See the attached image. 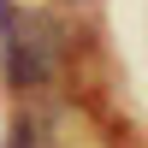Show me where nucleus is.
I'll return each mask as SVG.
<instances>
[{
	"label": "nucleus",
	"mask_w": 148,
	"mask_h": 148,
	"mask_svg": "<svg viewBox=\"0 0 148 148\" xmlns=\"http://www.w3.org/2000/svg\"><path fill=\"white\" fill-rule=\"evenodd\" d=\"M65 65V36L47 12L0 0V71L12 89H47Z\"/></svg>",
	"instance_id": "obj_1"
},
{
	"label": "nucleus",
	"mask_w": 148,
	"mask_h": 148,
	"mask_svg": "<svg viewBox=\"0 0 148 148\" xmlns=\"http://www.w3.org/2000/svg\"><path fill=\"white\" fill-rule=\"evenodd\" d=\"M6 148H42V136H36L30 119H18V125H12V142H6Z\"/></svg>",
	"instance_id": "obj_2"
}]
</instances>
